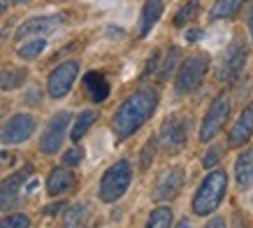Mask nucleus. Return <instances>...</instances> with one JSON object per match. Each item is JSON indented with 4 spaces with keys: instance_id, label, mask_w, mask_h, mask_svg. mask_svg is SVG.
Returning <instances> with one entry per match:
<instances>
[{
    "instance_id": "nucleus-37",
    "label": "nucleus",
    "mask_w": 253,
    "mask_h": 228,
    "mask_svg": "<svg viewBox=\"0 0 253 228\" xmlns=\"http://www.w3.org/2000/svg\"><path fill=\"white\" fill-rule=\"evenodd\" d=\"M176 228H193V226H191V221H188V219H181Z\"/></svg>"
},
{
    "instance_id": "nucleus-39",
    "label": "nucleus",
    "mask_w": 253,
    "mask_h": 228,
    "mask_svg": "<svg viewBox=\"0 0 253 228\" xmlns=\"http://www.w3.org/2000/svg\"><path fill=\"white\" fill-rule=\"evenodd\" d=\"M12 2H26V0H12Z\"/></svg>"
},
{
    "instance_id": "nucleus-15",
    "label": "nucleus",
    "mask_w": 253,
    "mask_h": 228,
    "mask_svg": "<svg viewBox=\"0 0 253 228\" xmlns=\"http://www.w3.org/2000/svg\"><path fill=\"white\" fill-rule=\"evenodd\" d=\"M235 177H237V184L242 189H251L253 186V147L246 149V152L237 159Z\"/></svg>"
},
{
    "instance_id": "nucleus-3",
    "label": "nucleus",
    "mask_w": 253,
    "mask_h": 228,
    "mask_svg": "<svg viewBox=\"0 0 253 228\" xmlns=\"http://www.w3.org/2000/svg\"><path fill=\"white\" fill-rule=\"evenodd\" d=\"M207 70H209V56L207 54H195V56H191V58H186L184 65L179 68V72H176V77H174L176 96H186V93L195 91L200 84H202L205 75H207Z\"/></svg>"
},
{
    "instance_id": "nucleus-19",
    "label": "nucleus",
    "mask_w": 253,
    "mask_h": 228,
    "mask_svg": "<svg viewBox=\"0 0 253 228\" xmlns=\"http://www.w3.org/2000/svg\"><path fill=\"white\" fill-rule=\"evenodd\" d=\"M23 82H26V70H21V68H5V70H0V89H2V91L19 89Z\"/></svg>"
},
{
    "instance_id": "nucleus-38",
    "label": "nucleus",
    "mask_w": 253,
    "mask_h": 228,
    "mask_svg": "<svg viewBox=\"0 0 253 228\" xmlns=\"http://www.w3.org/2000/svg\"><path fill=\"white\" fill-rule=\"evenodd\" d=\"M5 9H7V0H0V14H2Z\"/></svg>"
},
{
    "instance_id": "nucleus-13",
    "label": "nucleus",
    "mask_w": 253,
    "mask_h": 228,
    "mask_svg": "<svg viewBox=\"0 0 253 228\" xmlns=\"http://www.w3.org/2000/svg\"><path fill=\"white\" fill-rule=\"evenodd\" d=\"M253 135V103L244 107V112L239 114V119L232 126L230 135H228V145L230 147H242L249 142V137Z\"/></svg>"
},
{
    "instance_id": "nucleus-31",
    "label": "nucleus",
    "mask_w": 253,
    "mask_h": 228,
    "mask_svg": "<svg viewBox=\"0 0 253 228\" xmlns=\"http://www.w3.org/2000/svg\"><path fill=\"white\" fill-rule=\"evenodd\" d=\"M16 200H19V196H12V193L0 191V210H7V207H12Z\"/></svg>"
},
{
    "instance_id": "nucleus-5",
    "label": "nucleus",
    "mask_w": 253,
    "mask_h": 228,
    "mask_svg": "<svg viewBox=\"0 0 253 228\" xmlns=\"http://www.w3.org/2000/svg\"><path fill=\"white\" fill-rule=\"evenodd\" d=\"M228 114H230V100H228L225 93H221V96L214 98L209 112L205 114V121L200 126V140H202V142H209L211 137L218 135L223 128V123L228 121Z\"/></svg>"
},
{
    "instance_id": "nucleus-1",
    "label": "nucleus",
    "mask_w": 253,
    "mask_h": 228,
    "mask_svg": "<svg viewBox=\"0 0 253 228\" xmlns=\"http://www.w3.org/2000/svg\"><path fill=\"white\" fill-rule=\"evenodd\" d=\"M156 105H158V93L151 89H142V91L132 93L130 98H126L121 107L116 110L114 119H112V128L119 140L130 137L137 128L144 126V121L154 114Z\"/></svg>"
},
{
    "instance_id": "nucleus-18",
    "label": "nucleus",
    "mask_w": 253,
    "mask_h": 228,
    "mask_svg": "<svg viewBox=\"0 0 253 228\" xmlns=\"http://www.w3.org/2000/svg\"><path fill=\"white\" fill-rule=\"evenodd\" d=\"M31 172H33L31 166L21 168L19 172H14V175H9L7 179H2V182H0V191H5V193H12V196H19V191H21V186L26 184V179L31 177Z\"/></svg>"
},
{
    "instance_id": "nucleus-33",
    "label": "nucleus",
    "mask_w": 253,
    "mask_h": 228,
    "mask_svg": "<svg viewBox=\"0 0 253 228\" xmlns=\"http://www.w3.org/2000/svg\"><path fill=\"white\" fill-rule=\"evenodd\" d=\"M156 65H158V52L151 54V58H149V63H146V68H144V77L149 75V72H151V70H154Z\"/></svg>"
},
{
    "instance_id": "nucleus-16",
    "label": "nucleus",
    "mask_w": 253,
    "mask_h": 228,
    "mask_svg": "<svg viewBox=\"0 0 253 228\" xmlns=\"http://www.w3.org/2000/svg\"><path fill=\"white\" fill-rule=\"evenodd\" d=\"M163 14V0H146L142 7V19H139V35H149V31L156 26V21Z\"/></svg>"
},
{
    "instance_id": "nucleus-29",
    "label": "nucleus",
    "mask_w": 253,
    "mask_h": 228,
    "mask_svg": "<svg viewBox=\"0 0 253 228\" xmlns=\"http://www.w3.org/2000/svg\"><path fill=\"white\" fill-rule=\"evenodd\" d=\"M221 154H223L221 147H211V149L207 152V156L202 159V166H205V168H214L216 163H218V159H221Z\"/></svg>"
},
{
    "instance_id": "nucleus-9",
    "label": "nucleus",
    "mask_w": 253,
    "mask_h": 228,
    "mask_svg": "<svg viewBox=\"0 0 253 228\" xmlns=\"http://www.w3.org/2000/svg\"><path fill=\"white\" fill-rule=\"evenodd\" d=\"M33 133H35V119H33L31 114H14V116L2 126L0 140H2L5 145H19V142H26Z\"/></svg>"
},
{
    "instance_id": "nucleus-4",
    "label": "nucleus",
    "mask_w": 253,
    "mask_h": 228,
    "mask_svg": "<svg viewBox=\"0 0 253 228\" xmlns=\"http://www.w3.org/2000/svg\"><path fill=\"white\" fill-rule=\"evenodd\" d=\"M132 170L128 161H116L107 172L100 179V198L105 203H114L126 193V189L130 186Z\"/></svg>"
},
{
    "instance_id": "nucleus-24",
    "label": "nucleus",
    "mask_w": 253,
    "mask_h": 228,
    "mask_svg": "<svg viewBox=\"0 0 253 228\" xmlns=\"http://www.w3.org/2000/svg\"><path fill=\"white\" fill-rule=\"evenodd\" d=\"M198 12H200V2H198V0H188L184 7L176 12L174 26H179V28H181V26H186L188 21H193V19L198 16Z\"/></svg>"
},
{
    "instance_id": "nucleus-28",
    "label": "nucleus",
    "mask_w": 253,
    "mask_h": 228,
    "mask_svg": "<svg viewBox=\"0 0 253 228\" xmlns=\"http://www.w3.org/2000/svg\"><path fill=\"white\" fill-rule=\"evenodd\" d=\"M154 152H156V140H149L142 149V170L151 166V161H154Z\"/></svg>"
},
{
    "instance_id": "nucleus-21",
    "label": "nucleus",
    "mask_w": 253,
    "mask_h": 228,
    "mask_svg": "<svg viewBox=\"0 0 253 228\" xmlns=\"http://www.w3.org/2000/svg\"><path fill=\"white\" fill-rule=\"evenodd\" d=\"M242 0H216L214 7H211V19H232L239 12Z\"/></svg>"
},
{
    "instance_id": "nucleus-35",
    "label": "nucleus",
    "mask_w": 253,
    "mask_h": 228,
    "mask_svg": "<svg viewBox=\"0 0 253 228\" xmlns=\"http://www.w3.org/2000/svg\"><path fill=\"white\" fill-rule=\"evenodd\" d=\"M205 228H225V219H221V217H216V219H211Z\"/></svg>"
},
{
    "instance_id": "nucleus-12",
    "label": "nucleus",
    "mask_w": 253,
    "mask_h": 228,
    "mask_svg": "<svg viewBox=\"0 0 253 228\" xmlns=\"http://www.w3.org/2000/svg\"><path fill=\"white\" fill-rule=\"evenodd\" d=\"M181 186H184V172L179 168H168L156 182L154 196L158 200H172L181 191Z\"/></svg>"
},
{
    "instance_id": "nucleus-30",
    "label": "nucleus",
    "mask_w": 253,
    "mask_h": 228,
    "mask_svg": "<svg viewBox=\"0 0 253 228\" xmlns=\"http://www.w3.org/2000/svg\"><path fill=\"white\" fill-rule=\"evenodd\" d=\"M82 156H84L82 149H70V152L63 156V163H65V166H77L79 161H82Z\"/></svg>"
},
{
    "instance_id": "nucleus-27",
    "label": "nucleus",
    "mask_w": 253,
    "mask_h": 228,
    "mask_svg": "<svg viewBox=\"0 0 253 228\" xmlns=\"http://www.w3.org/2000/svg\"><path fill=\"white\" fill-rule=\"evenodd\" d=\"M0 228H31V219L26 214H9L0 219Z\"/></svg>"
},
{
    "instance_id": "nucleus-10",
    "label": "nucleus",
    "mask_w": 253,
    "mask_h": 228,
    "mask_svg": "<svg viewBox=\"0 0 253 228\" xmlns=\"http://www.w3.org/2000/svg\"><path fill=\"white\" fill-rule=\"evenodd\" d=\"M79 63L77 61H65L51 72L49 77V96L51 98H65L68 91L72 89V84L77 79Z\"/></svg>"
},
{
    "instance_id": "nucleus-25",
    "label": "nucleus",
    "mask_w": 253,
    "mask_h": 228,
    "mask_svg": "<svg viewBox=\"0 0 253 228\" xmlns=\"http://www.w3.org/2000/svg\"><path fill=\"white\" fill-rule=\"evenodd\" d=\"M46 47V40L38 38V40H31V42H26V45L19 47V56H21L23 61H33L35 56H40V52Z\"/></svg>"
},
{
    "instance_id": "nucleus-22",
    "label": "nucleus",
    "mask_w": 253,
    "mask_h": 228,
    "mask_svg": "<svg viewBox=\"0 0 253 228\" xmlns=\"http://www.w3.org/2000/svg\"><path fill=\"white\" fill-rule=\"evenodd\" d=\"M86 217H88V207L86 205H72L65 210V214H63V228H77L82 226L86 221Z\"/></svg>"
},
{
    "instance_id": "nucleus-2",
    "label": "nucleus",
    "mask_w": 253,
    "mask_h": 228,
    "mask_svg": "<svg viewBox=\"0 0 253 228\" xmlns=\"http://www.w3.org/2000/svg\"><path fill=\"white\" fill-rule=\"evenodd\" d=\"M228 189V175L223 170H214L205 177V182L200 184L198 193L193 198V212L198 217H207L221 205L223 196Z\"/></svg>"
},
{
    "instance_id": "nucleus-26",
    "label": "nucleus",
    "mask_w": 253,
    "mask_h": 228,
    "mask_svg": "<svg viewBox=\"0 0 253 228\" xmlns=\"http://www.w3.org/2000/svg\"><path fill=\"white\" fill-rule=\"evenodd\" d=\"M179 58H181V49H179V47H172V49L168 52V56H165V61H163L161 79H169V75H172V70L176 68Z\"/></svg>"
},
{
    "instance_id": "nucleus-8",
    "label": "nucleus",
    "mask_w": 253,
    "mask_h": 228,
    "mask_svg": "<svg viewBox=\"0 0 253 228\" xmlns=\"http://www.w3.org/2000/svg\"><path fill=\"white\" fill-rule=\"evenodd\" d=\"M70 123V112H58L54 114L49 123H46L44 133L40 137V149L44 154H56L63 145V137H65V130H68Z\"/></svg>"
},
{
    "instance_id": "nucleus-7",
    "label": "nucleus",
    "mask_w": 253,
    "mask_h": 228,
    "mask_svg": "<svg viewBox=\"0 0 253 228\" xmlns=\"http://www.w3.org/2000/svg\"><path fill=\"white\" fill-rule=\"evenodd\" d=\"M186 133H188V123L184 116L172 114L168 116L161 126V142L168 154H179L186 145Z\"/></svg>"
},
{
    "instance_id": "nucleus-20",
    "label": "nucleus",
    "mask_w": 253,
    "mask_h": 228,
    "mask_svg": "<svg viewBox=\"0 0 253 228\" xmlns=\"http://www.w3.org/2000/svg\"><path fill=\"white\" fill-rule=\"evenodd\" d=\"M95 119H98V114L93 112V110H86V112H82L77 116V121H75V126H72V133H70V137L77 142V140H82V137L88 133V128H91L93 123H95Z\"/></svg>"
},
{
    "instance_id": "nucleus-36",
    "label": "nucleus",
    "mask_w": 253,
    "mask_h": 228,
    "mask_svg": "<svg viewBox=\"0 0 253 228\" xmlns=\"http://www.w3.org/2000/svg\"><path fill=\"white\" fill-rule=\"evenodd\" d=\"M249 31H251V40H253V5H251V12H249Z\"/></svg>"
},
{
    "instance_id": "nucleus-17",
    "label": "nucleus",
    "mask_w": 253,
    "mask_h": 228,
    "mask_svg": "<svg viewBox=\"0 0 253 228\" xmlns=\"http://www.w3.org/2000/svg\"><path fill=\"white\" fill-rule=\"evenodd\" d=\"M84 86H86V91H88V96H91L93 103H102V100H107L109 84H107L105 77L100 75V72H88V75L84 77Z\"/></svg>"
},
{
    "instance_id": "nucleus-6",
    "label": "nucleus",
    "mask_w": 253,
    "mask_h": 228,
    "mask_svg": "<svg viewBox=\"0 0 253 228\" xmlns=\"http://www.w3.org/2000/svg\"><path fill=\"white\" fill-rule=\"evenodd\" d=\"M246 65V47L239 38H235L230 42V47L225 49L221 58V65H218V79L221 82H235L242 70Z\"/></svg>"
},
{
    "instance_id": "nucleus-11",
    "label": "nucleus",
    "mask_w": 253,
    "mask_h": 228,
    "mask_svg": "<svg viewBox=\"0 0 253 228\" xmlns=\"http://www.w3.org/2000/svg\"><path fill=\"white\" fill-rule=\"evenodd\" d=\"M65 21V14H51V16H35L19 26L16 31V40H28V38H42L46 33L56 31L61 23Z\"/></svg>"
},
{
    "instance_id": "nucleus-23",
    "label": "nucleus",
    "mask_w": 253,
    "mask_h": 228,
    "mask_svg": "<svg viewBox=\"0 0 253 228\" xmlns=\"http://www.w3.org/2000/svg\"><path fill=\"white\" fill-rule=\"evenodd\" d=\"M172 226V210L169 207H156L149 221H146V228H169Z\"/></svg>"
},
{
    "instance_id": "nucleus-34",
    "label": "nucleus",
    "mask_w": 253,
    "mask_h": 228,
    "mask_svg": "<svg viewBox=\"0 0 253 228\" xmlns=\"http://www.w3.org/2000/svg\"><path fill=\"white\" fill-rule=\"evenodd\" d=\"M200 38H202V31H198V28H191V31L186 33V40H188V42H198Z\"/></svg>"
},
{
    "instance_id": "nucleus-14",
    "label": "nucleus",
    "mask_w": 253,
    "mask_h": 228,
    "mask_svg": "<svg viewBox=\"0 0 253 228\" xmlns=\"http://www.w3.org/2000/svg\"><path fill=\"white\" fill-rule=\"evenodd\" d=\"M75 182L77 179L72 175V170H68V168H54L49 179H46V193L49 196H63V193L75 189Z\"/></svg>"
},
{
    "instance_id": "nucleus-32",
    "label": "nucleus",
    "mask_w": 253,
    "mask_h": 228,
    "mask_svg": "<svg viewBox=\"0 0 253 228\" xmlns=\"http://www.w3.org/2000/svg\"><path fill=\"white\" fill-rule=\"evenodd\" d=\"M14 166V154L9 152H0V170H7Z\"/></svg>"
}]
</instances>
